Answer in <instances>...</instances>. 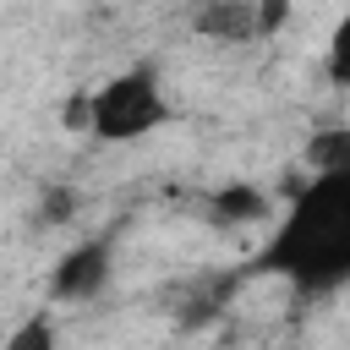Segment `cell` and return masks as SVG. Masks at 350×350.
Masks as SVG:
<instances>
[{
    "instance_id": "4",
    "label": "cell",
    "mask_w": 350,
    "mask_h": 350,
    "mask_svg": "<svg viewBox=\"0 0 350 350\" xmlns=\"http://www.w3.org/2000/svg\"><path fill=\"white\" fill-rule=\"evenodd\" d=\"M197 27L208 38H257V0H208Z\"/></svg>"
},
{
    "instance_id": "1",
    "label": "cell",
    "mask_w": 350,
    "mask_h": 350,
    "mask_svg": "<svg viewBox=\"0 0 350 350\" xmlns=\"http://www.w3.org/2000/svg\"><path fill=\"white\" fill-rule=\"evenodd\" d=\"M246 273L273 279L306 301L350 290V153L323 159L284 197V208H273Z\"/></svg>"
},
{
    "instance_id": "2",
    "label": "cell",
    "mask_w": 350,
    "mask_h": 350,
    "mask_svg": "<svg viewBox=\"0 0 350 350\" xmlns=\"http://www.w3.org/2000/svg\"><path fill=\"white\" fill-rule=\"evenodd\" d=\"M82 131L93 142H142L159 126L175 120V104L164 93V77L153 66H126L93 93H82Z\"/></svg>"
},
{
    "instance_id": "6",
    "label": "cell",
    "mask_w": 350,
    "mask_h": 350,
    "mask_svg": "<svg viewBox=\"0 0 350 350\" xmlns=\"http://www.w3.org/2000/svg\"><path fill=\"white\" fill-rule=\"evenodd\" d=\"M0 350H60V323H55V312H49V306H33V312L0 339Z\"/></svg>"
},
{
    "instance_id": "7",
    "label": "cell",
    "mask_w": 350,
    "mask_h": 350,
    "mask_svg": "<svg viewBox=\"0 0 350 350\" xmlns=\"http://www.w3.org/2000/svg\"><path fill=\"white\" fill-rule=\"evenodd\" d=\"M323 77H328V88H345L350 93V11L334 22V33L323 44Z\"/></svg>"
},
{
    "instance_id": "3",
    "label": "cell",
    "mask_w": 350,
    "mask_h": 350,
    "mask_svg": "<svg viewBox=\"0 0 350 350\" xmlns=\"http://www.w3.org/2000/svg\"><path fill=\"white\" fill-rule=\"evenodd\" d=\"M109 273H115V252L109 241H77L55 268H49V295L55 301H98L109 290Z\"/></svg>"
},
{
    "instance_id": "5",
    "label": "cell",
    "mask_w": 350,
    "mask_h": 350,
    "mask_svg": "<svg viewBox=\"0 0 350 350\" xmlns=\"http://www.w3.org/2000/svg\"><path fill=\"white\" fill-rule=\"evenodd\" d=\"M213 219L219 224H257V219H273V202L257 186H224L213 197Z\"/></svg>"
}]
</instances>
